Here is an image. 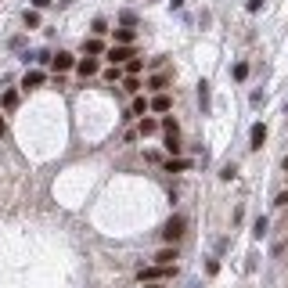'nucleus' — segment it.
Returning <instances> with one entry per match:
<instances>
[{
    "label": "nucleus",
    "mask_w": 288,
    "mask_h": 288,
    "mask_svg": "<svg viewBox=\"0 0 288 288\" xmlns=\"http://www.w3.org/2000/svg\"><path fill=\"white\" fill-rule=\"evenodd\" d=\"M173 260H177V249H173V245H166V249L155 256V263H159V267H173Z\"/></svg>",
    "instance_id": "obj_6"
},
{
    "label": "nucleus",
    "mask_w": 288,
    "mask_h": 288,
    "mask_svg": "<svg viewBox=\"0 0 288 288\" xmlns=\"http://www.w3.org/2000/svg\"><path fill=\"white\" fill-rule=\"evenodd\" d=\"M94 72H97V58H83V62H80V76L87 80V76H94Z\"/></svg>",
    "instance_id": "obj_11"
},
{
    "label": "nucleus",
    "mask_w": 288,
    "mask_h": 288,
    "mask_svg": "<svg viewBox=\"0 0 288 288\" xmlns=\"http://www.w3.org/2000/svg\"><path fill=\"white\" fill-rule=\"evenodd\" d=\"M126 90H130V94H137V90H141V83H137V76H130V80H126Z\"/></svg>",
    "instance_id": "obj_23"
},
{
    "label": "nucleus",
    "mask_w": 288,
    "mask_h": 288,
    "mask_svg": "<svg viewBox=\"0 0 288 288\" xmlns=\"http://www.w3.org/2000/svg\"><path fill=\"white\" fill-rule=\"evenodd\" d=\"M130 58H133V51L126 47V43H119V47H112V51H108V62H112V65H119V62H130Z\"/></svg>",
    "instance_id": "obj_5"
},
{
    "label": "nucleus",
    "mask_w": 288,
    "mask_h": 288,
    "mask_svg": "<svg viewBox=\"0 0 288 288\" xmlns=\"http://www.w3.org/2000/svg\"><path fill=\"white\" fill-rule=\"evenodd\" d=\"M249 137H252V148H263V141H267V126H263V123H256Z\"/></svg>",
    "instance_id": "obj_10"
},
{
    "label": "nucleus",
    "mask_w": 288,
    "mask_h": 288,
    "mask_svg": "<svg viewBox=\"0 0 288 288\" xmlns=\"http://www.w3.org/2000/svg\"><path fill=\"white\" fill-rule=\"evenodd\" d=\"M65 69H72V54L69 51H58L54 54V72H65Z\"/></svg>",
    "instance_id": "obj_7"
},
{
    "label": "nucleus",
    "mask_w": 288,
    "mask_h": 288,
    "mask_svg": "<svg viewBox=\"0 0 288 288\" xmlns=\"http://www.w3.org/2000/svg\"><path fill=\"white\" fill-rule=\"evenodd\" d=\"M198 104H202V112H209V83L205 80L198 83Z\"/></svg>",
    "instance_id": "obj_12"
},
{
    "label": "nucleus",
    "mask_w": 288,
    "mask_h": 288,
    "mask_svg": "<svg viewBox=\"0 0 288 288\" xmlns=\"http://www.w3.org/2000/svg\"><path fill=\"white\" fill-rule=\"evenodd\" d=\"M184 227H188V220H184V216H170V220H166V227H162V238L173 245V241L184 238Z\"/></svg>",
    "instance_id": "obj_1"
},
{
    "label": "nucleus",
    "mask_w": 288,
    "mask_h": 288,
    "mask_svg": "<svg viewBox=\"0 0 288 288\" xmlns=\"http://www.w3.org/2000/svg\"><path fill=\"white\" fill-rule=\"evenodd\" d=\"M274 205H288V191H281L278 198H274Z\"/></svg>",
    "instance_id": "obj_26"
},
{
    "label": "nucleus",
    "mask_w": 288,
    "mask_h": 288,
    "mask_svg": "<svg viewBox=\"0 0 288 288\" xmlns=\"http://www.w3.org/2000/svg\"><path fill=\"white\" fill-rule=\"evenodd\" d=\"M166 170H170V173H184L188 162H184V159H170V162H166Z\"/></svg>",
    "instance_id": "obj_14"
},
{
    "label": "nucleus",
    "mask_w": 288,
    "mask_h": 288,
    "mask_svg": "<svg viewBox=\"0 0 288 288\" xmlns=\"http://www.w3.org/2000/svg\"><path fill=\"white\" fill-rule=\"evenodd\" d=\"M115 40H119V43H130V40H133V29H130V25L115 29Z\"/></svg>",
    "instance_id": "obj_15"
},
{
    "label": "nucleus",
    "mask_w": 288,
    "mask_h": 288,
    "mask_svg": "<svg viewBox=\"0 0 288 288\" xmlns=\"http://www.w3.org/2000/svg\"><path fill=\"white\" fill-rule=\"evenodd\" d=\"M155 130H162V126H159V119H141V126H137V133H141V137H151Z\"/></svg>",
    "instance_id": "obj_9"
},
{
    "label": "nucleus",
    "mask_w": 288,
    "mask_h": 288,
    "mask_svg": "<svg viewBox=\"0 0 288 288\" xmlns=\"http://www.w3.org/2000/svg\"><path fill=\"white\" fill-rule=\"evenodd\" d=\"M33 4H36V7H47V4H51V0H33Z\"/></svg>",
    "instance_id": "obj_28"
},
{
    "label": "nucleus",
    "mask_w": 288,
    "mask_h": 288,
    "mask_svg": "<svg viewBox=\"0 0 288 288\" xmlns=\"http://www.w3.org/2000/svg\"><path fill=\"white\" fill-rule=\"evenodd\" d=\"M162 133H166V144H173V141H180V126H177V119L173 115H162Z\"/></svg>",
    "instance_id": "obj_2"
},
{
    "label": "nucleus",
    "mask_w": 288,
    "mask_h": 288,
    "mask_svg": "<svg viewBox=\"0 0 288 288\" xmlns=\"http://www.w3.org/2000/svg\"><path fill=\"white\" fill-rule=\"evenodd\" d=\"M4 130H7V123H4V115H0V137H4Z\"/></svg>",
    "instance_id": "obj_27"
},
{
    "label": "nucleus",
    "mask_w": 288,
    "mask_h": 288,
    "mask_svg": "<svg viewBox=\"0 0 288 288\" xmlns=\"http://www.w3.org/2000/svg\"><path fill=\"white\" fill-rule=\"evenodd\" d=\"M25 25L36 29V25H40V14H36V11H25Z\"/></svg>",
    "instance_id": "obj_18"
},
{
    "label": "nucleus",
    "mask_w": 288,
    "mask_h": 288,
    "mask_svg": "<svg viewBox=\"0 0 288 288\" xmlns=\"http://www.w3.org/2000/svg\"><path fill=\"white\" fill-rule=\"evenodd\" d=\"M43 80H47V76H43L40 69L25 72V76H22V90H36V87H43Z\"/></svg>",
    "instance_id": "obj_4"
},
{
    "label": "nucleus",
    "mask_w": 288,
    "mask_h": 288,
    "mask_svg": "<svg viewBox=\"0 0 288 288\" xmlns=\"http://www.w3.org/2000/svg\"><path fill=\"white\" fill-rule=\"evenodd\" d=\"M281 166H285V170H288V155H285V162H281Z\"/></svg>",
    "instance_id": "obj_29"
},
{
    "label": "nucleus",
    "mask_w": 288,
    "mask_h": 288,
    "mask_svg": "<svg viewBox=\"0 0 288 288\" xmlns=\"http://www.w3.org/2000/svg\"><path fill=\"white\" fill-rule=\"evenodd\" d=\"M151 108V101H144V97H133V108H130V115H144Z\"/></svg>",
    "instance_id": "obj_13"
},
{
    "label": "nucleus",
    "mask_w": 288,
    "mask_h": 288,
    "mask_svg": "<svg viewBox=\"0 0 288 288\" xmlns=\"http://www.w3.org/2000/svg\"><path fill=\"white\" fill-rule=\"evenodd\" d=\"M14 104H18V94H14V90H7V94H4V108H14Z\"/></svg>",
    "instance_id": "obj_20"
},
{
    "label": "nucleus",
    "mask_w": 288,
    "mask_h": 288,
    "mask_svg": "<svg viewBox=\"0 0 288 288\" xmlns=\"http://www.w3.org/2000/svg\"><path fill=\"white\" fill-rule=\"evenodd\" d=\"M141 69H144V62H141V58H130V62H126V72H130V76H137Z\"/></svg>",
    "instance_id": "obj_17"
},
{
    "label": "nucleus",
    "mask_w": 288,
    "mask_h": 288,
    "mask_svg": "<svg viewBox=\"0 0 288 288\" xmlns=\"http://www.w3.org/2000/svg\"><path fill=\"white\" fill-rule=\"evenodd\" d=\"M173 274V267H148V270H141V281H159V278H170Z\"/></svg>",
    "instance_id": "obj_3"
},
{
    "label": "nucleus",
    "mask_w": 288,
    "mask_h": 288,
    "mask_svg": "<svg viewBox=\"0 0 288 288\" xmlns=\"http://www.w3.org/2000/svg\"><path fill=\"white\" fill-rule=\"evenodd\" d=\"M87 54H90V58L101 54V43H97V40H90V43H87Z\"/></svg>",
    "instance_id": "obj_24"
},
{
    "label": "nucleus",
    "mask_w": 288,
    "mask_h": 288,
    "mask_svg": "<svg viewBox=\"0 0 288 288\" xmlns=\"http://www.w3.org/2000/svg\"><path fill=\"white\" fill-rule=\"evenodd\" d=\"M101 33H108V22H104V18H94V36H101Z\"/></svg>",
    "instance_id": "obj_21"
},
{
    "label": "nucleus",
    "mask_w": 288,
    "mask_h": 288,
    "mask_svg": "<svg viewBox=\"0 0 288 288\" xmlns=\"http://www.w3.org/2000/svg\"><path fill=\"white\" fill-rule=\"evenodd\" d=\"M119 76H123V72H119V65H112L108 72H104V80H108V83H115V80H119Z\"/></svg>",
    "instance_id": "obj_22"
},
{
    "label": "nucleus",
    "mask_w": 288,
    "mask_h": 288,
    "mask_svg": "<svg viewBox=\"0 0 288 288\" xmlns=\"http://www.w3.org/2000/svg\"><path fill=\"white\" fill-rule=\"evenodd\" d=\"M170 94H155V97H151V112H170Z\"/></svg>",
    "instance_id": "obj_8"
},
{
    "label": "nucleus",
    "mask_w": 288,
    "mask_h": 288,
    "mask_svg": "<svg viewBox=\"0 0 288 288\" xmlns=\"http://www.w3.org/2000/svg\"><path fill=\"white\" fill-rule=\"evenodd\" d=\"M245 76H249V65L238 62V65H234V80H245Z\"/></svg>",
    "instance_id": "obj_19"
},
{
    "label": "nucleus",
    "mask_w": 288,
    "mask_h": 288,
    "mask_svg": "<svg viewBox=\"0 0 288 288\" xmlns=\"http://www.w3.org/2000/svg\"><path fill=\"white\" fill-rule=\"evenodd\" d=\"M220 177H223V180H234V177H238V170H234V166H223V173H220Z\"/></svg>",
    "instance_id": "obj_25"
},
{
    "label": "nucleus",
    "mask_w": 288,
    "mask_h": 288,
    "mask_svg": "<svg viewBox=\"0 0 288 288\" xmlns=\"http://www.w3.org/2000/svg\"><path fill=\"white\" fill-rule=\"evenodd\" d=\"M252 234H256V238H263V234H267V216H260V220L252 223Z\"/></svg>",
    "instance_id": "obj_16"
}]
</instances>
